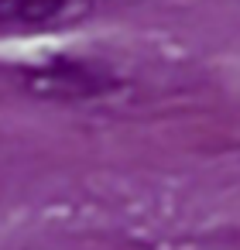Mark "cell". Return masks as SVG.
I'll use <instances>...</instances> for the list:
<instances>
[{"mask_svg":"<svg viewBox=\"0 0 240 250\" xmlns=\"http://www.w3.org/2000/svg\"><path fill=\"white\" fill-rule=\"evenodd\" d=\"M83 7V0H0V24L18 28H45L65 21Z\"/></svg>","mask_w":240,"mask_h":250,"instance_id":"1","label":"cell"}]
</instances>
